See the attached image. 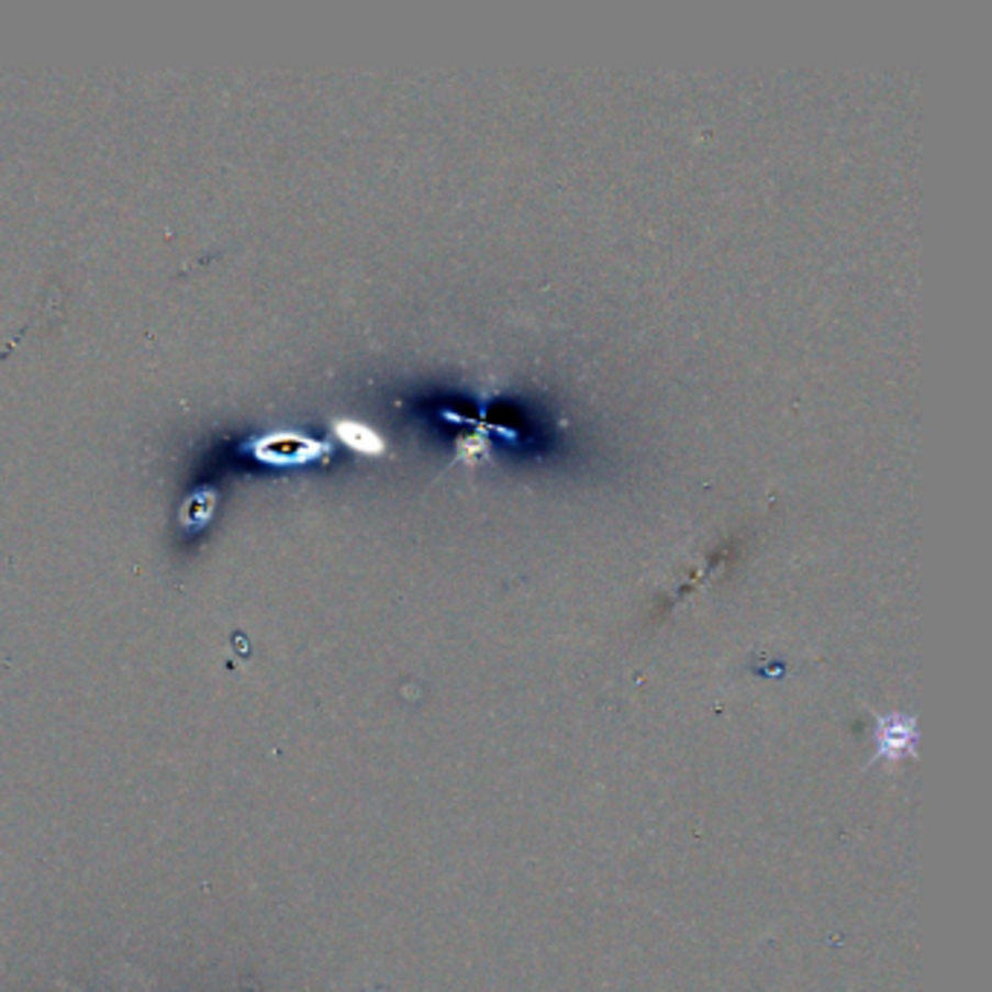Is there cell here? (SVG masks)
I'll return each instance as SVG.
<instances>
[{
    "label": "cell",
    "instance_id": "cell-1",
    "mask_svg": "<svg viewBox=\"0 0 992 992\" xmlns=\"http://www.w3.org/2000/svg\"><path fill=\"white\" fill-rule=\"evenodd\" d=\"M257 452L271 464H298V460H309L317 455V446L300 437H268L259 443Z\"/></svg>",
    "mask_w": 992,
    "mask_h": 992
},
{
    "label": "cell",
    "instance_id": "cell-2",
    "mask_svg": "<svg viewBox=\"0 0 992 992\" xmlns=\"http://www.w3.org/2000/svg\"><path fill=\"white\" fill-rule=\"evenodd\" d=\"M335 431H338V437L344 439V443H347V446H353V448H358V452H367V455H376V452H381V439L376 437V434H372L370 428H365V425H358V422H338V425H335Z\"/></svg>",
    "mask_w": 992,
    "mask_h": 992
}]
</instances>
